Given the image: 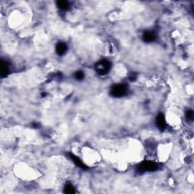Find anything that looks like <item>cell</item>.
I'll return each instance as SVG.
<instances>
[{"label":"cell","instance_id":"6da1fadb","mask_svg":"<svg viewBox=\"0 0 194 194\" xmlns=\"http://www.w3.org/2000/svg\"><path fill=\"white\" fill-rule=\"evenodd\" d=\"M111 68V63L108 60H101L96 65V70L99 74H105L109 71Z\"/></svg>","mask_w":194,"mask_h":194},{"label":"cell","instance_id":"7a4b0ae2","mask_svg":"<svg viewBox=\"0 0 194 194\" xmlns=\"http://www.w3.org/2000/svg\"><path fill=\"white\" fill-rule=\"evenodd\" d=\"M127 93V87L124 84H116L111 90V95L114 97H121Z\"/></svg>","mask_w":194,"mask_h":194},{"label":"cell","instance_id":"3957f363","mask_svg":"<svg viewBox=\"0 0 194 194\" xmlns=\"http://www.w3.org/2000/svg\"><path fill=\"white\" fill-rule=\"evenodd\" d=\"M156 124H157V127H158L160 130H162V131L165 129L167 124H166V121H165V118L164 114H159L158 116H157Z\"/></svg>","mask_w":194,"mask_h":194},{"label":"cell","instance_id":"277c9868","mask_svg":"<svg viewBox=\"0 0 194 194\" xmlns=\"http://www.w3.org/2000/svg\"><path fill=\"white\" fill-rule=\"evenodd\" d=\"M67 50H68V46L64 43H59L56 46V51L58 55L59 56H63L66 53Z\"/></svg>","mask_w":194,"mask_h":194},{"label":"cell","instance_id":"5b68a950","mask_svg":"<svg viewBox=\"0 0 194 194\" xmlns=\"http://www.w3.org/2000/svg\"><path fill=\"white\" fill-rule=\"evenodd\" d=\"M143 39L145 42L151 43L152 42V41L155 40V35L154 34L153 32H151V31L145 32L143 35Z\"/></svg>","mask_w":194,"mask_h":194},{"label":"cell","instance_id":"8992f818","mask_svg":"<svg viewBox=\"0 0 194 194\" xmlns=\"http://www.w3.org/2000/svg\"><path fill=\"white\" fill-rule=\"evenodd\" d=\"M57 5L58 7L60 8L61 9L65 10V9H67L69 7V3L67 1H59L57 2Z\"/></svg>","mask_w":194,"mask_h":194},{"label":"cell","instance_id":"52a82bcc","mask_svg":"<svg viewBox=\"0 0 194 194\" xmlns=\"http://www.w3.org/2000/svg\"><path fill=\"white\" fill-rule=\"evenodd\" d=\"M65 192L66 193H74L75 192V190L71 184H68L65 187Z\"/></svg>","mask_w":194,"mask_h":194},{"label":"cell","instance_id":"ba28073f","mask_svg":"<svg viewBox=\"0 0 194 194\" xmlns=\"http://www.w3.org/2000/svg\"><path fill=\"white\" fill-rule=\"evenodd\" d=\"M74 77H75L77 80H82L83 79V77H84V74H83V71H78L75 73V74H74Z\"/></svg>","mask_w":194,"mask_h":194},{"label":"cell","instance_id":"9c48e42d","mask_svg":"<svg viewBox=\"0 0 194 194\" xmlns=\"http://www.w3.org/2000/svg\"><path fill=\"white\" fill-rule=\"evenodd\" d=\"M186 117L188 120L192 121L193 119V111L192 110H188L186 113Z\"/></svg>","mask_w":194,"mask_h":194}]
</instances>
